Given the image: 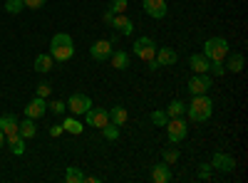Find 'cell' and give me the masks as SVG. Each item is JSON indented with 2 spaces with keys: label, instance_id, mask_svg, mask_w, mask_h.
Here are the masks:
<instances>
[{
  "label": "cell",
  "instance_id": "1",
  "mask_svg": "<svg viewBox=\"0 0 248 183\" xmlns=\"http://www.w3.org/2000/svg\"><path fill=\"white\" fill-rule=\"evenodd\" d=\"M72 55H75L72 37L67 32L52 35V40H50V57L55 59V62H67V59H72Z\"/></svg>",
  "mask_w": 248,
  "mask_h": 183
},
{
  "label": "cell",
  "instance_id": "2",
  "mask_svg": "<svg viewBox=\"0 0 248 183\" xmlns=\"http://www.w3.org/2000/svg\"><path fill=\"white\" fill-rule=\"evenodd\" d=\"M186 114H189L191 121H209L211 114H214V101H211V97L196 94V97L191 99V104L186 107Z\"/></svg>",
  "mask_w": 248,
  "mask_h": 183
},
{
  "label": "cell",
  "instance_id": "3",
  "mask_svg": "<svg viewBox=\"0 0 248 183\" xmlns=\"http://www.w3.org/2000/svg\"><path fill=\"white\" fill-rule=\"evenodd\" d=\"M203 55L211 59V62H223L229 57V42L223 37H209L203 42Z\"/></svg>",
  "mask_w": 248,
  "mask_h": 183
},
{
  "label": "cell",
  "instance_id": "4",
  "mask_svg": "<svg viewBox=\"0 0 248 183\" xmlns=\"http://www.w3.org/2000/svg\"><path fill=\"white\" fill-rule=\"evenodd\" d=\"M186 131H189V127H186V121H184L181 116H171V119L167 121V136H169L171 144H179V141H184V139H186Z\"/></svg>",
  "mask_w": 248,
  "mask_h": 183
},
{
  "label": "cell",
  "instance_id": "5",
  "mask_svg": "<svg viewBox=\"0 0 248 183\" xmlns=\"http://www.w3.org/2000/svg\"><path fill=\"white\" fill-rule=\"evenodd\" d=\"M134 55L141 59V62H152L154 55H156V45L152 37H139L134 40Z\"/></svg>",
  "mask_w": 248,
  "mask_h": 183
},
{
  "label": "cell",
  "instance_id": "6",
  "mask_svg": "<svg viewBox=\"0 0 248 183\" xmlns=\"http://www.w3.org/2000/svg\"><path fill=\"white\" fill-rule=\"evenodd\" d=\"M214 87V82H211V77H209V72H203V74H194L191 79H189V94L191 97H196V94H206Z\"/></svg>",
  "mask_w": 248,
  "mask_h": 183
},
{
  "label": "cell",
  "instance_id": "7",
  "mask_svg": "<svg viewBox=\"0 0 248 183\" xmlns=\"http://www.w3.org/2000/svg\"><path fill=\"white\" fill-rule=\"evenodd\" d=\"M90 107H92V99L87 97V94H72L70 99H67V109L75 114V116H85L87 112H90Z\"/></svg>",
  "mask_w": 248,
  "mask_h": 183
},
{
  "label": "cell",
  "instance_id": "8",
  "mask_svg": "<svg viewBox=\"0 0 248 183\" xmlns=\"http://www.w3.org/2000/svg\"><path fill=\"white\" fill-rule=\"evenodd\" d=\"M87 124L94 127V129H102L109 124V109H102V107H90V112L85 114Z\"/></svg>",
  "mask_w": 248,
  "mask_h": 183
},
{
  "label": "cell",
  "instance_id": "9",
  "mask_svg": "<svg viewBox=\"0 0 248 183\" xmlns=\"http://www.w3.org/2000/svg\"><path fill=\"white\" fill-rule=\"evenodd\" d=\"M114 52V45L109 42V40H97V42L90 47V55L92 59H97V62H107V59L112 57Z\"/></svg>",
  "mask_w": 248,
  "mask_h": 183
},
{
  "label": "cell",
  "instance_id": "10",
  "mask_svg": "<svg viewBox=\"0 0 248 183\" xmlns=\"http://www.w3.org/2000/svg\"><path fill=\"white\" fill-rule=\"evenodd\" d=\"M141 8H144V13H147L149 17H154V20H161L164 15H167V0H141Z\"/></svg>",
  "mask_w": 248,
  "mask_h": 183
},
{
  "label": "cell",
  "instance_id": "11",
  "mask_svg": "<svg viewBox=\"0 0 248 183\" xmlns=\"http://www.w3.org/2000/svg\"><path fill=\"white\" fill-rule=\"evenodd\" d=\"M109 25H112V28H114L119 35H132V32H134V23H132V20H129L127 15H124V13L114 15Z\"/></svg>",
  "mask_w": 248,
  "mask_h": 183
},
{
  "label": "cell",
  "instance_id": "12",
  "mask_svg": "<svg viewBox=\"0 0 248 183\" xmlns=\"http://www.w3.org/2000/svg\"><path fill=\"white\" fill-rule=\"evenodd\" d=\"M154 59H156V65L159 67H169V65H176V52L171 50V47H156V55H154Z\"/></svg>",
  "mask_w": 248,
  "mask_h": 183
},
{
  "label": "cell",
  "instance_id": "13",
  "mask_svg": "<svg viewBox=\"0 0 248 183\" xmlns=\"http://www.w3.org/2000/svg\"><path fill=\"white\" fill-rule=\"evenodd\" d=\"M45 112H47V101L43 97H35L30 104L25 107V116H30V119H40Z\"/></svg>",
  "mask_w": 248,
  "mask_h": 183
},
{
  "label": "cell",
  "instance_id": "14",
  "mask_svg": "<svg viewBox=\"0 0 248 183\" xmlns=\"http://www.w3.org/2000/svg\"><path fill=\"white\" fill-rule=\"evenodd\" d=\"M152 181L154 183H169V181H174V173H171V169H169V164H156L154 169H152Z\"/></svg>",
  "mask_w": 248,
  "mask_h": 183
},
{
  "label": "cell",
  "instance_id": "15",
  "mask_svg": "<svg viewBox=\"0 0 248 183\" xmlns=\"http://www.w3.org/2000/svg\"><path fill=\"white\" fill-rule=\"evenodd\" d=\"M189 67L194 70V74H203V72H209L211 59L206 57L203 52H201V55H191V57H189Z\"/></svg>",
  "mask_w": 248,
  "mask_h": 183
},
{
  "label": "cell",
  "instance_id": "16",
  "mask_svg": "<svg viewBox=\"0 0 248 183\" xmlns=\"http://www.w3.org/2000/svg\"><path fill=\"white\" fill-rule=\"evenodd\" d=\"M17 124H20V121L13 114H3V116H0V131L5 134V139L17 134Z\"/></svg>",
  "mask_w": 248,
  "mask_h": 183
},
{
  "label": "cell",
  "instance_id": "17",
  "mask_svg": "<svg viewBox=\"0 0 248 183\" xmlns=\"http://www.w3.org/2000/svg\"><path fill=\"white\" fill-rule=\"evenodd\" d=\"M214 166L218 169V171H231L233 166H236V161H233V156H229V154H214Z\"/></svg>",
  "mask_w": 248,
  "mask_h": 183
},
{
  "label": "cell",
  "instance_id": "18",
  "mask_svg": "<svg viewBox=\"0 0 248 183\" xmlns=\"http://www.w3.org/2000/svg\"><path fill=\"white\" fill-rule=\"evenodd\" d=\"M17 134L23 136V139H32L35 134H37V127H35V119H25V121H20L17 124Z\"/></svg>",
  "mask_w": 248,
  "mask_h": 183
},
{
  "label": "cell",
  "instance_id": "19",
  "mask_svg": "<svg viewBox=\"0 0 248 183\" xmlns=\"http://www.w3.org/2000/svg\"><path fill=\"white\" fill-rule=\"evenodd\" d=\"M112 67L114 70H127L129 67V52H124V50H117V52H112Z\"/></svg>",
  "mask_w": 248,
  "mask_h": 183
},
{
  "label": "cell",
  "instance_id": "20",
  "mask_svg": "<svg viewBox=\"0 0 248 183\" xmlns=\"http://www.w3.org/2000/svg\"><path fill=\"white\" fill-rule=\"evenodd\" d=\"M127 119H129V112L124 109V107H114V109H109V121H112V124L122 127V124H127Z\"/></svg>",
  "mask_w": 248,
  "mask_h": 183
},
{
  "label": "cell",
  "instance_id": "21",
  "mask_svg": "<svg viewBox=\"0 0 248 183\" xmlns=\"http://www.w3.org/2000/svg\"><path fill=\"white\" fill-rule=\"evenodd\" d=\"M52 62H55V59H52L50 55H37V57H35V72H40V74L50 72V70H52Z\"/></svg>",
  "mask_w": 248,
  "mask_h": 183
},
{
  "label": "cell",
  "instance_id": "22",
  "mask_svg": "<svg viewBox=\"0 0 248 183\" xmlns=\"http://www.w3.org/2000/svg\"><path fill=\"white\" fill-rule=\"evenodd\" d=\"M62 129H65L67 134H82V131H85V124L77 121L75 116H67L65 121H62Z\"/></svg>",
  "mask_w": 248,
  "mask_h": 183
},
{
  "label": "cell",
  "instance_id": "23",
  "mask_svg": "<svg viewBox=\"0 0 248 183\" xmlns=\"http://www.w3.org/2000/svg\"><path fill=\"white\" fill-rule=\"evenodd\" d=\"M8 144H10V149H13V154H15V156H23V154H25V139L20 136V134L8 136Z\"/></svg>",
  "mask_w": 248,
  "mask_h": 183
},
{
  "label": "cell",
  "instance_id": "24",
  "mask_svg": "<svg viewBox=\"0 0 248 183\" xmlns=\"http://www.w3.org/2000/svg\"><path fill=\"white\" fill-rule=\"evenodd\" d=\"M243 62H246L243 55H241V52H233V55L229 57V65H223V67L229 70V72H241V70H243Z\"/></svg>",
  "mask_w": 248,
  "mask_h": 183
},
{
  "label": "cell",
  "instance_id": "25",
  "mask_svg": "<svg viewBox=\"0 0 248 183\" xmlns=\"http://www.w3.org/2000/svg\"><path fill=\"white\" fill-rule=\"evenodd\" d=\"M99 131H102V136H105L107 141H117V139H119V127H117V124H112V121H109L107 127H102Z\"/></svg>",
  "mask_w": 248,
  "mask_h": 183
},
{
  "label": "cell",
  "instance_id": "26",
  "mask_svg": "<svg viewBox=\"0 0 248 183\" xmlns=\"http://www.w3.org/2000/svg\"><path fill=\"white\" fill-rule=\"evenodd\" d=\"M186 112V104H184V101H179V99H174L171 101V104H169V109H167V116L171 119V116H181Z\"/></svg>",
  "mask_w": 248,
  "mask_h": 183
},
{
  "label": "cell",
  "instance_id": "27",
  "mask_svg": "<svg viewBox=\"0 0 248 183\" xmlns=\"http://www.w3.org/2000/svg\"><path fill=\"white\" fill-rule=\"evenodd\" d=\"M23 10H25V3H23V0H5V13L17 15V13H23Z\"/></svg>",
  "mask_w": 248,
  "mask_h": 183
},
{
  "label": "cell",
  "instance_id": "28",
  "mask_svg": "<svg viewBox=\"0 0 248 183\" xmlns=\"http://www.w3.org/2000/svg\"><path fill=\"white\" fill-rule=\"evenodd\" d=\"M65 181H67V183H79V181H85V176H82V171H79L77 166H70V169L65 171Z\"/></svg>",
  "mask_w": 248,
  "mask_h": 183
},
{
  "label": "cell",
  "instance_id": "29",
  "mask_svg": "<svg viewBox=\"0 0 248 183\" xmlns=\"http://www.w3.org/2000/svg\"><path fill=\"white\" fill-rule=\"evenodd\" d=\"M50 92H52V84H50V82H40V84L35 87V97L47 99V97H50Z\"/></svg>",
  "mask_w": 248,
  "mask_h": 183
},
{
  "label": "cell",
  "instance_id": "30",
  "mask_svg": "<svg viewBox=\"0 0 248 183\" xmlns=\"http://www.w3.org/2000/svg\"><path fill=\"white\" fill-rule=\"evenodd\" d=\"M152 121H154L156 127H167L169 116H167V112H152Z\"/></svg>",
  "mask_w": 248,
  "mask_h": 183
},
{
  "label": "cell",
  "instance_id": "31",
  "mask_svg": "<svg viewBox=\"0 0 248 183\" xmlns=\"http://www.w3.org/2000/svg\"><path fill=\"white\" fill-rule=\"evenodd\" d=\"M176 161H179V151L176 149H164V164H176Z\"/></svg>",
  "mask_w": 248,
  "mask_h": 183
},
{
  "label": "cell",
  "instance_id": "32",
  "mask_svg": "<svg viewBox=\"0 0 248 183\" xmlns=\"http://www.w3.org/2000/svg\"><path fill=\"white\" fill-rule=\"evenodd\" d=\"M47 109L50 112H55V114H65V109H67V104H65V101H50V104H47Z\"/></svg>",
  "mask_w": 248,
  "mask_h": 183
},
{
  "label": "cell",
  "instance_id": "33",
  "mask_svg": "<svg viewBox=\"0 0 248 183\" xmlns=\"http://www.w3.org/2000/svg\"><path fill=\"white\" fill-rule=\"evenodd\" d=\"M109 10L112 13H124V10H127V0H112V5H109Z\"/></svg>",
  "mask_w": 248,
  "mask_h": 183
},
{
  "label": "cell",
  "instance_id": "34",
  "mask_svg": "<svg viewBox=\"0 0 248 183\" xmlns=\"http://www.w3.org/2000/svg\"><path fill=\"white\" fill-rule=\"evenodd\" d=\"M23 3H25V8H30V10H40V8L47 3V0H23Z\"/></svg>",
  "mask_w": 248,
  "mask_h": 183
},
{
  "label": "cell",
  "instance_id": "35",
  "mask_svg": "<svg viewBox=\"0 0 248 183\" xmlns=\"http://www.w3.org/2000/svg\"><path fill=\"white\" fill-rule=\"evenodd\" d=\"M209 72H214V77H221V74L226 72V67H223V62H211Z\"/></svg>",
  "mask_w": 248,
  "mask_h": 183
},
{
  "label": "cell",
  "instance_id": "36",
  "mask_svg": "<svg viewBox=\"0 0 248 183\" xmlns=\"http://www.w3.org/2000/svg\"><path fill=\"white\" fill-rule=\"evenodd\" d=\"M62 131H65V129H62V124H52V127H50V136H52V139H57Z\"/></svg>",
  "mask_w": 248,
  "mask_h": 183
},
{
  "label": "cell",
  "instance_id": "37",
  "mask_svg": "<svg viewBox=\"0 0 248 183\" xmlns=\"http://www.w3.org/2000/svg\"><path fill=\"white\" fill-rule=\"evenodd\" d=\"M209 164H201V181H209Z\"/></svg>",
  "mask_w": 248,
  "mask_h": 183
},
{
  "label": "cell",
  "instance_id": "38",
  "mask_svg": "<svg viewBox=\"0 0 248 183\" xmlns=\"http://www.w3.org/2000/svg\"><path fill=\"white\" fill-rule=\"evenodd\" d=\"M3 144H5V134L0 131V149H3Z\"/></svg>",
  "mask_w": 248,
  "mask_h": 183
}]
</instances>
